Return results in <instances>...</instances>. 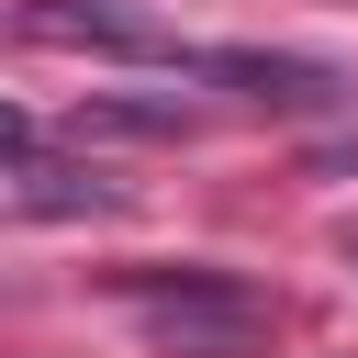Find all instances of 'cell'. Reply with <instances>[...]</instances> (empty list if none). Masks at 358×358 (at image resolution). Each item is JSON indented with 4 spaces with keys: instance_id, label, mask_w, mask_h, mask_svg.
Here are the masks:
<instances>
[{
    "instance_id": "cell-2",
    "label": "cell",
    "mask_w": 358,
    "mask_h": 358,
    "mask_svg": "<svg viewBox=\"0 0 358 358\" xmlns=\"http://www.w3.org/2000/svg\"><path fill=\"white\" fill-rule=\"evenodd\" d=\"M179 67H190V78H224V90H246V101H280V112H324V101H347V78H336V67H313V56H257V45H190Z\"/></svg>"
},
{
    "instance_id": "cell-1",
    "label": "cell",
    "mask_w": 358,
    "mask_h": 358,
    "mask_svg": "<svg viewBox=\"0 0 358 358\" xmlns=\"http://www.w3.org/2000/svg\"><path fill=\"white\" fill-rule=\"evenodd\" d=\"M112 291L179 336V347H235V336H268V291L235 280V268H112Z\"/></svg>"
},
{
    "instance_id": "cell-3",
    "label": "cell",
    "mask_w": 358,
    "mask_h": 358,
    "mask_svg": "<svg viewBox=\"0 0 358 358\" xmlns=\"http://www.w3.org/2000/svg\"><path fill=\"white\" fill-rule=\"evenodd\" d=\"M0 201L11 213H45V224H78V213H123V190L101 168H0Z\"/></svg>"
},
{
    "instance_id": "cell-4",
    "label": "cell",
    "mask_w": 358,
    "mask_h": 358,
    "mask_svg": "<svg viewBox=\"0 0 358 358\" xmlns=\"http://www.w3.org/2000/svg\"><path fill=\"white\" fill-rule=\"evenodd\" d=\"M179 123H190L179 101H90L78 112V134H179Z\"/></svg>"
},
{
    "instance_id": "cell-5",
    "label": "cell",
    "mask_w": 358,
    "mask_h": 358,
    "mask_svg": "<svg viewBox=\"0 0 358 358\" xmlns=\"http://www.w3.org/2000/svg\"><path fill=\"white\" fill-rule=\"evenodd\" d=\"M34 157V123H22V101H0V168H22Z\"/></svg>"
}]
</instances>
